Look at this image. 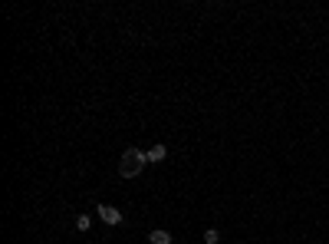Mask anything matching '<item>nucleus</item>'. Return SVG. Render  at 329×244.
I'll return each mask as SVG.
<instances>
[{
  "label": "nucleus",
  "instance_id": "f257e3e1",
  "mask_svg": "<svg viewBox=\"0 0 329 244\" xmlns=\"http://www.w3.org/2000/svg\"><path fill=\"white\" fill-rule=\"evenodd\" d=\"M145 162H148V155H145L142 149H125V152H122V162H118V175H122V178L142 175Z\"/></svg>",
  "mask_w": 329,
  "mask_h": 244
},
{
  "label": "nucleus",
  "instance_id": "f03ea898",
  "mask_svg": "<svg viewBox=\"0 0 329 244\" xmlns=\"http://www.w3.org/2000/svg\"><path fill=\"white\" fill-rule=\"evenodd\" d=\"M99 221H106V225H122V211L112 205H99Z\"/></svg>",
  "mask_w": 329,
  "mask_h": 244
},
{
  "label": "nucleus",
  "instance_id": "7ed1b4c3",
  "mask_svg": "<svg viewBox=\"0 0 329 244\" xmlns=\"http://www.w3.org/2000/svg\"><path fill=\"white\" fill-rule=\"evenodd\" d=\"M145 155H148V162L155 165V162H165V158H168V149H165L162 142H158V145H152V149L145 152Z\"/></svg>",
  "mask_w": 329,
  "mask_h": 244
},
{
  "label": "nucleus",
  "instance_id": "20e7f679",
  "mask_svg": "<svg viewBox=\"0 0 329 244\" xmlns=\"http://www.w3.org/2000/svg\"><path fill=\"white\" fill-rule=\"evenodd\" d=\"M148 241L152 244H171V234H168L165 228H155V231H148Z\"/></svg>",
  "mask_w": 329,
  "mask_h": 244
},
{
  "label": "nucleus",
  "instance_id": "39448f33",
  "mask_svg": "<svg viewBox=\"0 0 329 244\" xmlns=\"http://www.w3.org/2000/svg\"><path fill=\"white\" fill-rule=\"evenodd\" d=\"M76 228H79V231H89V228H93V218H89V214H79V218H76Z\"/></svg>",
  "mask_w": 329,
  "mask_h": 244
},
{
  "label": "nucleus",
  "instance_id": "423d86ee",
  "mask_svg": "<svg viewBox=\"0 0 329 244\" xmlns=\"http://www.w3.org/2000/svg\"><path fill=\"white\" fill-rule=\"evenodd\" d=\"M218 241H221L218 228H207V231H204V244H218Z\"/></svg>",
  "mask_w": 329,
  "mask_h": 244
}]
</instances>
